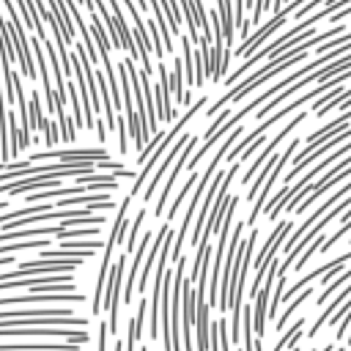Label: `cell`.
Segmentation results:
<instances>
[{
  "mask_svg": "<svg viewBox=\"0 0 351 351\" xmlns=\"http://www.w3.org/2000/svg\"><path fill=\"white\" fill-rule=\"evenodd\" d=\"M0 324L5 326H77L88 329V318L77 315L71 307H25V310H0Z\"/></svg>",
  "mask_w": 351,
  "mask_h": 351,
  "instance_id": "1",
  "label": "cell"
},
{
  "mask_svg": "<svg viewBox=\"0 0 351 351\" xmlns=\"http://www.w3.org/2000/svg\"><path fill=\"white\" fill-rule=\"evenodd\" d=\"M0 337H60L66 343H77L85 346L90 340V335L85 329L77 326H41V329H25V326H5L0 324Z\"/></svg>",
  "mask_w": 351,
  "mask_h": 351,
  "instance_id": "2",
  "label": "cell"
},
{
  "mask_svg": "<svg viewBox=\"0 0 351 351\" xmlns=\"http://www.w3.org/2000/svg\"><path fill=\"white\" fill-rule=\"evenodd\" d=\"M5 11H8V19H5V27L11 30L14 36V52H16V60H19V69H22V77L33 80L36 77V66H33V55H30V41L25 36V27L16 16V8L11 5V0H3Z\"/></svg>",
  "mask_w": 351,
  "mask_h": 351,
  "instance_id": "3",
  "label": "cell"
},
{
  "mask_svg": "<svg viewBox=\"0 0 351 351\" xmlns=\"http://www.w3.org/2000/svg\"><path fill=\"white\" fill-rule=\"evenodd\" d=\"M126 258L121 255L115 263H110V274H107V282H104V304L101 310L110 313V321H107V332H118V299H121V277L126 274Z\"/></svg>",
  "mask_w": 351,
  "mask_h": 351,
  "instance_id": "4",
  "label": "cell"
},
{
  "mask_svg": "<svg viewBox=\"0 0 351 351\" xmlns=\"http://www.w3.org/2000/svg\"><path fill=\"white\" fill-rule=\"evenodd\" d=\"M296 145H299V140H291V143L285 145V151H282V154L277 156V165H274V170L269 173V178L263 181V186H261V192L255 195V200H252V208H250V214H247V219H244V222H250V225H252V222L258 219V214L263 211V206H266V197H269V192H271V186H274V181L280 178V170L285 167V162L291 159V154L296 151Z\"/></svg>",
  "mask_w": 351,
  "mask_h": 351,
  "instance_id": "5",
  "label": "cell"
},
{
  "mask_svg": "<svg viewBox=\"0 0 351 351\" xmlns=\"http://www.w3.org/2000/svg\"><path fill=\"white\" fill-rule=\"evenodd\" d=\"M156 74H159V82L151 85V88H154L156 118H159L162 123H170V121L176 118V110H173V104H170V77H167V71H165V60L156 66Z\"/></svg>",
  "mask_w": 351,
  "mask_h": 351,
  "instance_id": "6",
  "label": "cell"
},
{
  "mask_svg": "<svg viewBox=\"0 0 351 351\" xmlns=\"http://www.w3.org/2000/svg\"><path fill=\"white\" fill-rule=\"evenodd\" d=\"M304 118H307V112H296V115H293V118H291V121H288V123H285V126H282V129L274 134V140H269V143L263 145V151L258 154V159H255V162L247 167V176H241V181H244V184H250L252 173H258V170H261V165H263V162H266V159H269V156L277 151V145H280V143H282V140H285V137H288V134H291V132H293V129H296V126H299Z\"/></svg>",
  "mask_w": 351,
  "mask_h": 351,
  "instance_id": "7",
  "label": "cell"
},
{
  "mask_svg": "<svg viewBox=\"0 0 351 351\" xmlns=\"http://www.w3.org/2000/svg\"><path fill=\"white\" fill-rule=\"evenodd\" d=\"M33 52H36V66H38V74H41V85H44L47 110H49V112H58L55 88H52V80H49V63H47V55H44V44H41V38H38V36L33 38Z\"/></svg>",
  "mask_w": 351,
  "mask_h": 351,
  "instance_id": "8",
  "label": "cell"
},
{
  "mask_svg": "<svg viewBox=\"0 0 351 351\" xmlns=\"http://www.w3.org/2000/svg\"><path fill=\"white\" fill-rule=\"evenodd\" d=\"M186 143H189V134H181V137L176 140V145H173V148H170V151L165 154V159H162V162L156 165V176H154V178L148 181V186H145V192H143V203L154 197V192H156V186H159V181H162V176H165V170H167V167H170V165L176 162V156L181 154V148H184Z\"/></svg>",
  "mask_w": 351,
  "mask_h": 351,
  "instance_id": "9",
  "label": "cell"
},
{
  "mask_svg": "<svg viewBox=\"0 0 351 351\" xmlns=\"http://www.w3.org/2000/svg\"><path fill=\"white\" fill-rule=\"evenodd\" d=\"M195 137H189V143L181 148V154L176 156V162H173V170H170V176H167V181H165V189H162V195H159V200H156V217L165 211V200H167V195H170V189H173V184H176V178H178V173H181V167L186 165V156H192V148H195Z\"/></svg>",
  "mask_w": 351,
  "mask_h": 351,
  "instance_id": "10",
  "label": "cell"
},
{
  "mask_svg": "<svg viewBox=\"0 0 351 351\" xmlns=\"http://www.w3.org/2000/svg\"><path fill=\"white\" fill-rule=\"evenodd\" d=\"M77 343H0V351H77Z\"/></svg>",
  "mask_w": 351,
  "mask_h": 351,
  "instance_id": "11",
  "label": "cell"
},
{
  "mask_svg": "<svg viewBox=\"0 0 351 351\" xmlns=\"http://www.w3.org/2000/svg\"><path fill=\"white\" fill-rule=\"evenodd\" d=\"M195 332H197V351H208V302H197L195 313Z\"/></svg>",
  "mask_w": 351,
  "mask_h": 351,
  "instance_id": "12",
  "label": "cell"
},
{
  "mask_svg": "<svg viewBox=\"0 0 351 351\" xmlns=\"http://www.w3.org/2000/svg\"><path fill=\"white\" fill-rule=\"evenodd\" d=\"M16 58V52H14V36H11V30L5 27V19H3V14H0V69L5 71V69H11V60Z\"/></svg>",
  "mask_w": 351,
  "mask_h": 351,
  "instance_id": "13",
  "label": "cell"
},
{
  "mask_svg": "<svg viewBox=\"0 0 351 351\" xmlns=\"http://www.w3.org/2000/svg\"><path fill=\"white\" fill-rule=\"evenodd\" d=\"M310 296H313V288H310V285H307V288H302V291H299V293L293 296V302H291V304H288V307H285V310H282V313H280V315L274 318V332H282V329L288 326L291 315L296 313V307H299V304H304V302H307Z\"/></svg>",
  "mask_w": 351,
  "mask_h": 351,
  "instance_id": "14",
  "label": "cell"
},
{
  "mask_svg": "<svg viewBox=\"0 0 351 351\" xmlns=\"http://www.w3.org/2000/svg\"><path fill=\"white\" fill-rule=\"evenodd\" d=\"M16 3H19V11H22V22H25L38 38H47V36H44V22H41L38 11L33 8V3H30V0H16Z\"/></svg>",
  "mask_w": 351,
  "mask_h": 351,
  "instance_id": "15",
  "label": "cell"
},
{
  "mask_svg": "<svg viewBox=\"0 0 351 351\" xmlns=\"http://www.w3.org/2000/svg\"><path fill=\"white\" fill-rule=\"evenodd\" d=\"M302 329H304V318H296V321H293L291 326H285V329H282V337L277 340V346H274L271 351H285V348H288V343H291L293 337H299V335H304Z\"/></svg>",
  "mask_w": 351,
  "mask_h": 351,
  "instance_id": "16",
  "label": "cell"
},
{
  "mask_svg": "<svg viewBox=\"0 0 351 351\" xmlns=\"http://www.w3.org/2000/svg\"><path fill=\"white\" fill-rule=\"evenodd\" d=\"M55 115H58V132H60V137H63L66 143H74V140H77L74 118H71V115H66V110H60V112H55Z\"/></svg>",
  "mask_w": 351,
  "mask_h": 351,
  "instance_id": "17",
  "label": "cell"
},
{
  "mask_svg": "<svg viewBox=\"0 0 351 351\" xmlns=\"http://www.w3.org/2000/svg\"><path fill=\"white\" fill-rule=\"evenodd\" d=\"M27 118H30V132H33V129H38V123H41V118H44L38 90H33V96H30V101H27Z\"/></svg>",
  "mask_w": 351,
  "mask_h": 351,
  "instance_id": "18",
  "label": "cell"
},
{
  "mask_svg": "<svg viewBox=\"0 0 351 351\" xmlns=\"http://www.w3.org/2000/svg\"><path fill=\"white\" fill-rule=\"evenodd\" d=\"M217 324V337H219V351H230V337H228V321L219 318L214 321Z\"/></svg>",
  "mask_w": 351,
  "mask_h": 351,
  "instance_id": "19",
  "label": "cell"
},
{
  "mask_svg": "<svg viewBox=\"0 0 351 351\" xmlns=\"http://www.w3.org/2000/svg\"><path fill=\"white\" fill-rule=\"evenodd\" d=\"M137 340H140V329H137V324H134V318H132V321H129V332H126V343H123V351H134Z\"/></svg>",
  "mask_w": 351,
  "mask_h": 351,
  "instance_id": "20",
  "label": "cell"
},
{
  "mask_svg": "<svg viewBox=\"0 0 351 351\" xmlns=\"http://www.w3.org/2000/svg\"><path fill=\"white\" fill-rule=\"evenodd\" d=\"M104 348H107V324L99 321V351H104Z\"/></svg>",
  "mask_w": 351,
  "mask_h": 351,
  "instance_id": "21",
  "label": "cell"
},
{
  "mask_svg": "<svg viewBox=\"0 0 351 351\" xmlns=\"http://www.w3.org/2000/svg\"><path fill=\"white\" fill-rule=\"evenodd\" d=\"M0 211H5V203H0Z\"/></svg>",
  "mask_w": 351,
  "mask_h": 351,
  "instance_id": "22",
  "label": "cell"
},
{
  "mask_svg": "<svg viewBox=\"0 0 351 351\" xmlns=\"http://www.w3.org/2000/svg\"><path fill=\"white\" fill-rule=\"evenodd\" d=\"M307 351H318V348H307Z\"/></svg>",
  "mask_w": 351,
  "mask_h": 351,
  "instance_id": "23",
  "label": "cell"
},
{
  "mask_svg": "<svg viewBox=\"0 0 351 351\" xmlns=\"http://www.w3.org/2000/svg\"><path fill=\"white\" fill-rule=\"evenodd\" d=\"M77 351H85V348H77Z\"/></svg>",
  "mask_w": 351,
  "mask_h": 351,
  "instance_id": "24",
  "label": "cell"
}]
</instances>
